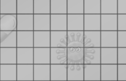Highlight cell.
Instances as JSON below:
<instances>
[{"instance_id": "3957f363", "label": "cell", "mask_w": 126, "mask_h": 81, "mask_svg": "<svg viewBox=\"0 0 126 81\" xmlns=\"http://www.w3.org/2000/svg\"><path fill=\"white\" fill-rule=\"evenodd\" d=\"M17 48H33V31H17Z\"/></svg>"}, {"instance_id": "2e32d148", "label": "cell", "mask_w": 126, "mask_h": 81, "mask_svg": "<svg viewBox=\"0 0 126 81\" xmlns=\"http://www.w3.org/2000/svg\"><path fill=\"white\" fill-rule=\"evenodd\" d=\"M17 14H33V0H17Z\"/></svg>"}, {"instance_id": "9a60e30c", "label": "cell", "mask_w": 126, "mask_h": 81, "mask_svg": "<svg viewBox=\"0 0 126 81\" xmlns=\"http://www.w3.org/2000/svg\"><path fill=\"white\" fill-rule=\"evenodd\" d=\"M0 14L16 15L17 0H0Z\"/></svg>"}, {"instance_id": "5b68a950", "label": "cell", "mask_w": 126, "mask_h": 81, "mask_svg": "<svg viewBox=\"0 0 126 81\" xmlns=\"http://www.w3.org/2000/svg\"><path fill=\"white\" fill-rule=\"evenodd\" d=\"M17 64H33V48H17Z\"/></svg>"}, {"instance_id": "8fae6325", "label": "cell", "mask_w": 126, "mask_h": 81, "mask_svg": "<svg viewBox=\"0 0 126 81\" xmlns=\"http://www.w3.org/2000/svg\"><path fill=\"white\" fill-rule=\"evenodd\" d=\"M0 31H17V14H0Z\"/></svg>"}, {"instance_id": "7a4b0ae2", "label": "cell", "mask_w": 126, "mask_h": 81, "mask_svg": "<svg viewBox=\"0 0 126 81\" xmlns=\"http://www.w3.org/2000/svg\"><path fill=\"white\" fill-rule=\"evenodd\" d=\"M17 31H33V14H17Z\"/></svg>"}, {"instance_id": "4fadbf2b", "label": "cell", "mask_w": 126, "mask_h": 81, "mask_svg": "<svg viewBox=\"0 0 126 81\" xmlns=\"http://www.w3.org/2000/svg\"><path fill=\"white\" fill-rule=\"evenodd\" d=\"M84 35L80 31H71L67 34V48L83 47Z\"/></svg>"}, {"instance_id": "ba28073f", "label": "cell", "mask_w": 126, "mask_h": 81, "mask_svg": "<svg viewBox=\"0 0 126 81\" xmlns=\"http://www.w3.org/2000/svg\"><path fill=\"white\" fill-rule=\"evenodd\" d=\"M0 64H17V48H0Z\"/></svg>"}, {"instance_id": "52a82bcc", "label": "cell", "mask_w": 126, "mask_h": 81, "mask_svg": "<svg viewBox=\"0 0 126 81\" xmlns=\"http://www.w3.org/2000/svg\"><path fill=\"white\" fill-rule=\"evenodd\" d=\"M0 81H17V64H0Z\"/></svg>"}, {"instance_id": "9c48e42d", "label": "cell", "mask_w": 126, "mask_h": 81, "mask_svg": "<svg viewBox=\"0 0 126 81\" xmlns=\"http://www.w3.org/2000/svg\"><path fill=\"white\" fill-rule=\"evenodd\" d=\"M50 64H33V81H50Z\"/></svg>"}, {"instance_id": "7c38bea8", "label": "cell", "mask_w": 126, "mask_h": 81, "mask_svg": "<svg viewBox=\"0 0 126 81\" xmlns=\"http://www.w3.org/2000/svg\"><path fill=\"white\" fill-rule=\"evenodd\" d=\"M49 34L47 31H33V48H49Z\"/></svg>"}, {"instance_id": "8992f818", "label": "cell", "mask_w": 126, "mask_h": 81, "mask_svg": "<svg viewBox=\"0 0 126 81\" xmlns=\"http://www.w3.org/2000/svg\"><path fill=\"white\" fill-rule=\"evenodd\" d=\"M17 81H33V64H17Z\"/></svg>"}, {"instance_id": "6da1fadb", "label": "cell", "mask_w": 126, "mask_h": 81, "mask_svg": "<svg viewBox=\"0 0 126 81\" xmlns=\"http://www.w3.org/2000/svg\"><path fill=\"white\" fill-rule=\"evenodd\" d=\"M67 62L70 64H81L84 60V49L83 47L67 48Z\"/></svg>"}, {"instance_id": "30bf717a", "label": "cell", "mask_w": 126, "mask_h": 81, "mask_svg": "<svg viewBox=\"0 0 126 81\" xmlns=\"http://www.w3.org/2000/svg\"><path fill=\"white\" fill-rule=\"evenodd\" d=\"M33 64H50V49L33 48Z\"/></svg>"}, {"instance_id": "e0dca14e", "label": "cell", "mask_w": 126, "mask_h": 81, "mask_svg": "<svg viewBox=\"0 0 126 81\" xmlns=\"http://www.w3.org/2000/svg\"><path fill=\"white\" fill-rule=\"evenodd\" d=\"M47 1L33 0V14H44L47 13Z\"/></svg>"}, {"instance_id": "5bb4252c", "label": "cell", "mask_w": 126, "mask_h": 81, "mask_svg": "<svg viewBox=\"0 0 126 81\" xmlns=\"http://www.w3.org/2000/svg\"><path fill=\"white\" fill-rule=\"evenodd\" d=\"M49 27V16L33 14V31H46Z\"/></svg>"}, {"instance_id": "277c9868", "label": "cell", "mask_w": 126, "mask_h": 81, "mask_svg": "<svg viewBox=\"0 0 126 81\" xmlns=\"http://www.w3.org/2000/svg\"><path fill=\"white\" fill-rule=\"evenodd\" d=\"M0 48H17V31H0Z\"/></svg>"}]
</instances>
